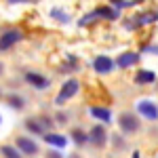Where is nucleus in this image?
<instances>
[{"mask_svg":"<svg viewBox=\"0 0 158 158\" xmlns=\"http://www.w3.org/2000/svg\"><path fill=\"white\" fill-rule=\"evenodd\" d=\"M118 127H120L122 133H137L139 129H141V122L139 118L135 116L133 112H122L120 116H118Z\"/></svg>","mask_w":158,"mask_h":158,"instance_id":"f257e3e1","label":"nucleus"},{"mask_svg":"<svg viewBox=\"0 0 158 158\" xmlns=\"http://www.w3.org/2000/svg\"><path fill=\"white\" fill-rule=\"evenodd\" d=\"M78 91H80V82H78L76 78H70V80H68L65 85L61 86L59 95L55 97V103H57V106H63V103H65L68 99H72L74 95L78 93Z\"/></svg>","mask_w":158,"mask_h":158,"instance_id":"f03ea898","label":"nucleus"},{"mask_svg":"<svg viewBox=\"0 0 158 158\" xmlns=\"http://www.w3.org/2000/svg\"><path fill=\"white\" fill-rule=\"evenodd\" d=\"M95 17H103V19H116V17H118V11H116V9H112V6H101V9H95L93 13H89V15H85V17L80 19V25L91 23Z\"/></svg>","mask_w":158,"mask_h":158,"instance_id":"7ed1b4c3","label":"nucleus"},{"mask_svg":"<svg viewBox=\"0 0 158 158\" xmlns=\"http://www.w3.org/2000/svg\"><path fill=\"white\" fill-rule=\"evenodd\" d=\"M137 112L148 118V120H156L158 118V106L154 101H150V99H141L139 103H137Z\"/></svg>","mask_w":158,"mask_h":158,"instance_id":"20e7f679","label":"nucleus"},{"mask_svg":"<svg viewBox=\"0 0 158 158\" xmlns=\"http://www.w3.org/2000/svg\"><path fill=\"white\" fill-rule=\"evenodd\" d=\"M86 139L91 141V143H95V146L103 148L108 143V131H106V127H101V124H95L93 129H91V133L86 135Z\"/></svg>","mask_w":158,"mask_h":158,"instance_id":"39448f33","label":"nucleus"},{"mask_svg":"<svg viewBox=\"0 0 158 158\" xmlns=\"http://www.w3.org/2000/svg\"><path fill=\"white\" fill-rule=\"evenodd\" d=\"M21 40V32L19 30H6L2 36H0V51H6L11 49L15 42H19Z\"/></svg>","mask_w":158,"mask_h":158,"instance_id":"423d86ee","label":"nucleus"},{"mask_svg":"<svg viewBox=\"0 0 158 158\" xmlns=\"http://www.w3.org/2000/svg\"><path fill=\"white\" fill-rule=\"evenodd\" d=\"M47 127L51 129V120H44V118H30L25 122V129L38 135H47Z\"/></svg>","mask_w":158,"mask_h":158,"instance_id":"0eeeda50","label":"nucleus"},{"mask_svg":"<svg viewBox=\"0 0 158 158\" xmlns=\"http://www.w3.org/2000/svg\"><path fill=\"white\" fill-rule=\"evenodd\" d=\"M158 19V13L156 11H146L141 13V15H137L135 19H129V21H135L133 25H127V27H133V30H137L139 25H148V23H154Z\"/></svg>","mask_w":158,"mask_h":158,"instance_id":"6e6552de","label":"nucleus"},{"mask_svg":"<svg viewBox=\"0 0 158 158\" xmlns=\"http://www.w3.org/2000/svg\"><path fill=\"white\" fill-rule=\"evenodd\" d=\"M25 80L34 86V89H38V91H44L49 86V78H44L42 74H36V72H27L25 74Z\"/></svg>","mask_w":158,"mask_h":158,"instance_id":"1a4fd4ad","label":"nucleus"},{"mask_svg":"<svg viewBox=\"0 0 158 158\" xmlns=\"http://www.w3.org/2000/svg\"><path fill=\"white\" fill-rule=\"evenodd\" d=\"M93 68H95L97 74H110L112 68H114V61L110 59V57H106V55H99L97 59L93 61Z\"/></svg>","mask_w":158,"mask_h":158,"instance_id":"9d476101","label":"nucleus"},{"mask_svg":"<svg viewBox=\"0 0 158 158\" xmlns=\"http://www.w3.org/2000/svg\"><path fill=\"white\" fill-rule=\"evenodd\" d=\"M17 148L23 154H36L38 152V143L34 139H27V137H17Z\"/></svg>","mask_w":158,"mask_h":158,"instance_id":"9b49d317","label":"nucleus"},{"mask_svg":"<svg viewBox=\"0 0 158 158\" xmlns=\"http://www.w3.org/2000/svg\"><path fill=\"white\" fill-rule=\"evenodd\" d=\"M137 61H139V55L129 51V53H122L120 57L116 59V65H118V68H131V65L137 63Z\"/></svg>","mask_w":158,"mask_h":158,"instance_id":"f8f14e48","label":"nucleus"},{"mask_svg":"<svg viewBox=\"0 0 158 158\" xmlns=\"http://www.w3.org/2000/svg\"><path fill=\"white\" fill-rule=\"evenodd\" d=\"M44 141L49 143V146H55V148H65L68 146V139L63 137V135H57V133H47L44 135Z\"/></svg>","mask_w":158,"mask_h":158,"instance_id":"ddd939ff","label":"nucleus"},{"mask_svg":"<svg viewBox=\"0 0 158 158\" xmlns=\"http://www.w3.org/2000/svg\"><path fill=\"white\" fill-rule=\"evenodd\" d=\"M154 80H156V74L152 72V70H139L137 76H135V82L137 85H150Z\"/></svg>","mask_w":158,"mask_h":158,"instance_id":"4468645a","label":"nucleus"},{"mask_svg":"<svg viewBox=\"0 0 158 158\" xmlns=\"http://www.w3.org/2000/svg\"><path fill=\"white\" fill-rule=\"evenodd\" d=\"M91 114L97 118V120H103V122H110V118H112V112H110L108 108H91Z\"/></svg>","mask_w":158,"mask_h":158,"instance_id":"2eb2a0df","label":"nucleus"},{"mask_svg":"<svg viewBox=\"0 0 158 158\" xmlns=\"http://www.w3.org/2000/svg\"><path fill=\"white\" fill-rule=\"evenodd\" d=\"M135 4H139V2H135V0H116V2H112V9H131Z\"/></svg>","mask_w":158,"mask_h":158,"instance_id":"dca6fc26","label":"nucleus"},{"mask_svg":"<svg viewBox=\"0 0 158 158\" xmlns=\"http://www.w3.org/2000/svg\"><path fill=\"white\" fill-rule=\"evenodd\" d=\"M72 139L78 143V146H82V143L89 141V139H86V133H85V131H80V129H74V131H72Z\"/></svg>","mask_w":158,"mask_h":158,"instance_id":"f3484780","label":"nucleus"},{"mask_svg":"<svg viewBox=\"0 0 158 158\" xmlns=\"http://www.w3.org/2000/svg\"><path fill=\"white\" fill-rule=\"evenodd\" d=\"M0 152H2V156H4V158H21V154H19L13 146H2Z\"/></svg>","mask_w":158,"mask_h":158,"instance_id":"a211bd4d","label":"nucleus"},{"mask_svg":"<svg viewBox=\"0 0 158 158\" xmlns=\"http://www.w3.org/2000/svg\"><path fill=\"white\" fill-rule=\"evenodd\" d=\"M9 106L15 110H21L23 108V99L19 97V95H9Z\"/></svg>","mask_w":158,"mask_h":158,"instance_id":"6ab92c4d","label":"nucleus"},{"mask_svg":"<svg viewBox=\"0 0 158 158\" xmlns=\"http://www.w3.org/2000/svg\"><path fill=\"white\" fill-rule=\"evenodd\" d=\"M53 17L61 19V23H65V21H68V15H63V13H61L59 9H55V11H53Z\"/></svg>","mask_w":158,"mask_h":158,"instance_id":"aec40b11","label":"nucleus"},{"mask_svg":"<svg viewBox=\"0 0 158 158\" xmlns=\"http://www.w3.org/2000/svg\"><path fill=\"white\" fill-rule=\"evenodd\" d=\"M49 156H51V158H61V156H59V154H57V152H51Z\"/></svg>","mask_w":158,"mask_h":158,"instance_id":"412c9836","label":"nucleus"},{"mask_svg":"<svg viewBox=\"0 0 158 158\" xmlns=\"http://www.w3.org/2000/svg\"><path fill=\"white\" fill-rule=\"evenodd\" d=\"M141 156V154H139V152H133V158H139Z\"/></svg>","mask_w":158,"mask_h":158,"instance_id":"4be33fe9","label":"nucleus"},{"mask_svg":"<svg viewBox=\"0 0 158 158\" xmlns=\"http://www.w3.org/2000/svg\"><path fill=\"white\" fill-rule=\"evenodd\" d=\"M2 70H4V65H2V63H0V74H2Z\"/></svg>","mask_w":158,"mask_h":158,"instance_id":"5701e85b","label":"nucleus"},{"mask_svg":"<svg viewBox=\"0 0 158 158\" xmlns=\"http://www.w3.org/2000/svg\"><path fill=\"white\" fill-rule=\"evenodd\" d=\"M0 122H2V116H0Z\"/></svg>","mask_w":158,"mask_h":158,"instance_id":"b1692460","label":"nucleus"}]
</instances>
